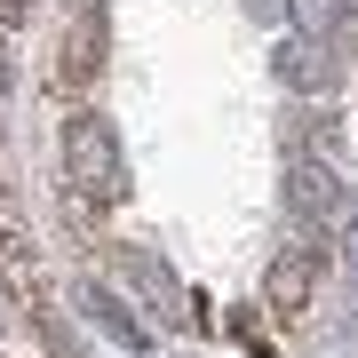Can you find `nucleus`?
Masks as SVG:
<instances>
[{"label":"nucleus","instance_id":"f257e3e1","mask_svg":"<svg viewBox=\"0 0 358 358\" xmlns=\"http://www.w3.org/2000/svg\"><path fill=\"white\" fill-rule=\"evenodd\" d=\"M64 183H72L88 207H112V199H120V136H112L103 112L64 120Z\"/></svg>","mask_w":358,"mask_h":358},{"label":"nucleus","instance_id":"f03ea898","mask_svg":"<svg viewBox=\"0 0 358 358\" xmlns=\"http://www.w3.org/2000/svg\"><path fill=\"white\" fill-rule=\"evenodd\" d=\"M310 271H319L310 247H287V255L271 263V310H279V319H294V310L310 303Z\"/></svg>","mask_w":358,"mask_h":358},{"label":"nucleus","instance_id":"7ed1b4c3","mask_svg":"<svg viewBox=\"0 0 358 358\" xmlns=\"http://www.w3.org/2000/svg\"><path fill=\"white\" fill-rule=\"evenodd\" d=\"M0 72H8V32H0Z\"/></svg>","mask_w":358,"mask_h":358}]
</instances>
